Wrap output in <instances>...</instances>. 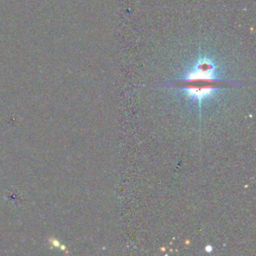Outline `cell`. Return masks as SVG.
I'll return each mask as SVG.
<instances>
[{"label":"cell","instance_id":"cell-1","mask_svg":"<svg viewBox=\"0 0 256 256\" xmlns=\"http://www.w3.org/2000/svg\"><path fill=\"white\" fill-rule=\"evenodd\" d=\"M215 71L216 67L210 59L201 58L182 79L172 85L183 89L192 101L201 102L203 99L212 96L217 88L226 83L217 79Z\"/></svg>","mask_w":256,"mask_h":256}]
</instances>
